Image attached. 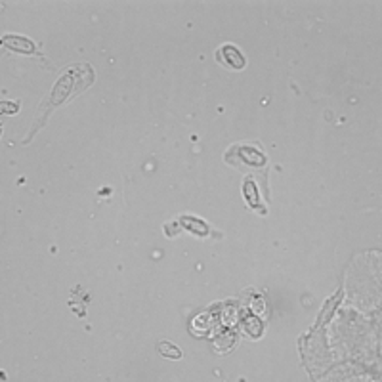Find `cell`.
I'll return each mask as SVG.
<instances>
[{
  "mask_svg": "<svg viewBox=\"0 0 382 382\" xmlns=\"http://www.w3.org/2000/svg\"><path fill=\"white\" fill-rule=\"evenodd\" d=\"M243 195L245 199H247V203L251 205L252 208H260V203H258V189H257V184L252 182V180H247L243 186Z\"/></svg>",
  "mask_w": 382,
  "mask_h": 382,
  "instance_id": "8992f818",
  "label": "cell"
},
{
  "mask_svg": "<svg viewBox=\"0 0 382 382\" xmlns=\"http://www.w3.org/2000/svg\"><path fill=\"white\" fill-rule=\"evenodd\" d=\"M157 348H159V352H161V356L170 357V359H180V357H182V350H180L178 346L172 344V342H167V340L159 342Z\"/></svg>",
  "mask_w": 382,
  "mask_h": 382,
  "instance_id": "52a82bcc",
  "label": "cell"
},
{
  "mask_svg": "<svg viewBox=\"0 0 382 382\" xmlns=\"http://www.w3.org/2000/svg\"><path fill=\"white\" fill-rule=\"evenodd\" d=\"M182 226H186V230H189L195 235H207L208 233V226L205 222H201V220L193 218V216H184L182 218Z\"/></svg>",
  "mask_w": 382,
  "mask_h": 382,
  "instance_id": "5b68a950",
  "label": "cell"
},
{
  "mask_svg": "<svg viewBox=\"0 0 382 382\" xmlns=\"http://www.w3.org/2000/svg\"><path fill=\"white\" fill-rule=\"evenodd\" d=\"M2 46L10 48V50L23 52V54H38V56H40L37 44L26 37H12V35H8V37L2 38Z\"/></svg>",
  "mask_w": 382,
  "mask_h": 382,
  "instance_id": "277c9868",
  "label": "cell"
},
{
  "mask_svg": "<svg viewBox=\"0 0 382 382\" xmlns=\"http://www.w3.org/2000/svg\"><path fill=\"white\" fill-rule=\"evenodd\" d=\"M230 155H237L241 161L233 163L235 167H243V163L247 167H254V169H260L266 164V155H264L262 150H258L254 145H235L232 150L227 151Z\"/></svg>",
  "mask_w": 382,
  "mask_h": 382,
  "instance_id": "3957f363",
  "label": "cell"
},
{
  "mask_svg": "<svg viewBox=\"0 0 382 382\" xmlns=\"http://www.w3.org/2000/svg\"><path fill=\"white\" fill-rule=\"evenodd\" d=\"M214 56H216L220 65H224L227 69L241 71L247 67V57L241 54V50H239L235 44H222Z\"/></svg>",
  "mask_w": 382,
  "mask_h": 382,
  "instance_id": "7a4b0ae2",
  "label": "cell"
},
{
  "mask_svg": "<svg viewBox=\"0 0 382 382\" xmlns=\"http://www.w3.org/2000/svg\"><path fill=\"white\" fill-rule=\"evenodd\" d=\"M73 73H75V67H71V69L65 71L62 79L56 82V86L52 90L50 98L44 101L43 107H40V115L37 117V128L43 125V120L48 117V111H50V109H54V107L63 103L65 100H69L71 96L79 94L81 90H84V86H77V79H79V77L75 79Z\"/></svg>",
  "mask_w": 382,
  "mask_h": 382,
  "instance_id": "6da1fadb",
  "label": "cell"
}]
</instances>
